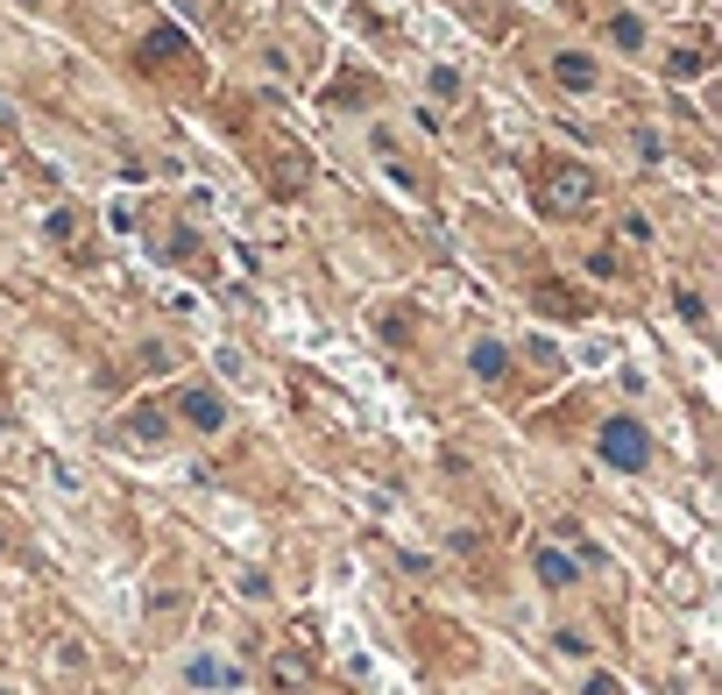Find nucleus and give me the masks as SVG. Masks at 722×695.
I'll list each match as a JSON object with an SVG mask.
<instances>
[{
  "mask_svg": "<svg viewBox=\"0 0 722 695\" xmlns=\"http://www.w3.org/2000/svg\"><path fill=\"white\" fill-rule=\"evenodd\" d=\"M595 199H602V178H595L581 157H545V164H538V214L581 221Z\"/></svg>",
  "mask_w": 722,
  "mask_h": 695,
  "instance_id": "obj_1",
  "label": "nucleus"
},
{
  "mask_svg": "<svg viewBox=\"0 0 722 695\" xmlns=\"http://www.w3.org/2000/svg\"><path fill=\"white\" fill-rule=\"evenodd\" d=\"M595 448H602V461H610L616 476H637L652 461V433H645V419L610 412V419H602V433H595Z\"/></svg>",
  "mask_w": 722,
  "mask_h": 695,
  "instance_id": "obj_2",
  "label": "nucleus"
},
{
  "mask_svg": "<svg viewBox=\"0 0 722 695\" xmlns=\"http://www.w3.org/2000/svg\"><path fill=\"white\" fill-rule=\"evenodd\" d=\"M311 178H319V170H311V157H305L298 143H269L263 149V185L277 192V199H305Z\"/></svg>",
  "mask_w": 722,
  "mask_h": 695,
  "instance_id": "obj_3",
  "label": "nucleus"
},
{
  "mask_svg": "<svg viewBox=\"0 0 722 695\" xmlns=\"http://www.w3.org/2000/svg\"><path fill=\"white\" fill-rule=\"evenodd\" d=\"M135 65H142V71H156V65H191V36L178 22H156L142 43H135Z\"/></svg>",
  "mask_w": 722,
  "mask_h": 695,
  "instance_id": "obj_4",
  "label": "nucleus"
},
{
  "mask_svg": "<svg viewBox=\"0 0 722 695\" xmlns=\"http://www.w3.org/2000/svg\"><path fill=\"white\" fill-rule=\"evenodd\" d=\"M178 412H185L191 433H220V427H227V398L212 391V383H191V391L178 398Z\"/></svg>",
  "mask_w": 722,
  "mask_h": 695,
  "instance_id": "obj_5",
  "label": "nucleus"
},
{
  "mask_svg": "<svg viewBox=\"0 0 722 695\" xmlns=\"http://www.w3.org/2000/svg\"><path fill=\"white\" fill-rule=\"evenodd\" d=\"M553 86L581 100V92H595V86H602V65H595L589 50H553Z\"/></svg>",
  "mask_w": 722,
  "mask_h": 695,
  "instance_id": "obj_6",
  "label": "nucleus"
},
{
  "mask_svg": "<svg viewBox=\"0 0 722 695\" xmlns=\"http://www.w3.org/2000/svg\"><path fill=\"white\" fill-rule=\"evenodd\" d=\"M269 688L277 695H311V653H298V646L269 653Z\"/></svg>",
  "mask_w": 722,
  "mask_h": 695,
  "instance_id": "obj_7",
  "label": "nucleus"
},
{
  "mask_svg": "<svg viewBox=\"0 0 722 695\" xmlns=\"http://www.w3.org/2000/svg\"><path fill=\"white\" fill-rule=\"evenodd\" d=\"M532 305L545 320H589V298L574 292V284H560V277H545V284H532Z\"/></svg>",
  "mask_w": 722,
  "mask_h": 695,
  "instance_id": "obj_8",
  "label": "nucleus"
},
{
  "mask_svg": "<svg viewBox=\"0 0 722 695\" xmlns=\"http://www.w3.org/2000/svg\"><path fill=\"white\" fill-rule=\"evenodd\" d=\"M467 370H475V383H503L511 376V348H503L496 334H482L475 348H467Z\"/></svg>",
  "mask_w": 722,
  "mask_h": 695,
  "instance_id": "obj_9",
  "label": "nucleus"
},
{
  "mask_svg": "<svg viewBox=\"0 0 722 695\" xmlns=\"http://www.w3.org/2000/svg\"><path fill=\"white\" fill-rule=\"evenodd\" d=\"M532 568H538V583H545V589H574V583H581V561H574V554H560L553 539H545V547L532 554Z\"/></svg>",
  "mask_w": 722,
  "mask_h": 695,
  "instance_id": "obj_10",
  "label": "nucleus"
},
{
  "mask_svg": "<svg viewBox=\"0 0 722 695\" xmlns=\"http://www.w3.org/2000/svg\"><path fill=\"white\" fill-rule=\"evenodd\" d=\"M701 71H709V36H688V43H673V57H666V79H673V86H694Z\"/></svg>",
  "mask_w": 722,
  "mask_h": 695,
  "instance_id": "obj_11",
  "label": "nucleus"
},
{
  "mask_svg": "<svg viewBox=\"0 0 722 695\" xmlns=\"http://www.w3.org/2000/svg\"><path fill=\"white\" fill-rule=\"evenodd\" d=\"M128 440H135V448H164V440H170V419L164 412H156V404H135V412H128V427H121Z\"/></svg>",
  "mask_w": 722,
  "mask_h": 695,
  "instance_id": "obj_12",
  "label": "nucleus"
},
{
  "mask_svg": "<svg viewBox=\"0 0 722 695\" xmlns=\"http://www.w3.org/2000/svg\"><path fill=\"white\" fill-rule=\"evenodd\" d=\"M185 682H191V688H234L241 674H234L227 660H191V667H185Z\"/></svg>",
  "mask_w": 722,
  "mask_h": 695,
  "instance_id": "obj_13",
  "label": "nucleus"
},
{
  "mask_svg": "<svg viewBox=\"0 0 722 695\" xmlns=\"http://www.w3.org/2000/svg\"><path fill=\"white\" fill-rule=\"evenodd\" d=\"M43 235H50V242H71V235H78V214H71V206H50V214H43Z\"/></svg>",
  "mask_w": 722,
  "mask_h": 695,
  "instance_id": "obj_14",
  "label": "nucleus"
},
{
  "mask_svg": "<svg viewBox=\"0 0 722 695\" xmlns=\"http://www.w3.org/2000/svg\"><path fill=\"white\" fill-rule=\"evenodd\" d=\"M673 305H680V320H688V326H709V298H701V292H673Z\"/></svg>",
  "mask_w": 722,
  "mask_h": 695,
  "instance_id": "obj_15",
  "label": "nucleus"
},
{
  "mask_svg": "<svg viewBox=\"0 0 722 695\" xmlns=\"http://www.w3.org/2000/svg\"><path fill=\"white\" fill-rule=\"evenodd\" d=\"M616 50H645V22L637 14H616Z\"/></svg>",
  "mask_w": 722,
  "mask_h": 695,
  "instance_id": "obj_16",
  "label": "nucleus"
},
{
  "mask_svg": "<svg viewBox=\"0 0 722 695\" xmlns=\"http://www.w3.org/2000/svg\"><path fill=\"white\" fill-rule=\"evenodd\" d=\"M425 86H433V100H439V107H446V100H461V71H446V65H439Z\"/></svg>",
  "mask_w": 722,
  "mask_h": 695,
  "instance_id": "obj_17",
  "label": "nucleus"
},
{
  "mask_svg": "<svg viewBox=\"0 0 722 695\" xmlns=\"http://www.w3.org/2000/svg\"><path fill=\"white\" fill-rule=\"evenodd\" d=\"M623 242H652V221L645 214H623Z\"/></svg>",
  "mask_w": 722,
  "mask_h": 695,
  "instance_id": "obj_18",
  "label": "nucleus"
},
{
  "mask_svg": "<svg viewBox=\"0 0 722 695\" xmlns=\"http://www.w3.org/2000/svg\"><path fill=\"white\" fill-rule=\"evenodd\" d=\"M376 334H383V341H412V320H397V313H389V320H376Z\"/></svg>",
  "mask_w": 722,
  "mask_h": 695,
  "instance_id": "obj_19",
  "label": "nucleus"
},
{
  "mask_svg": "<svg viewBox=\"0 0 722 695\" xmlns=\"http://www.w3.org/2000/svg\"><path fill=\"white\" fill-rule=\"evenodd\" d=\"M589 270H595V277H623V263L610 256V248H595V256H589Z\"/></svg>",
  "mask_w": 722,
  "mask_h": 695,
  "instance_id": "obj_20",
  "label": "nucleus"
},
{
  "mask_svg": "<svg viewBox=\"0 0 722 695\" xmlns=\"http://www.w3.org/2000/svg\"><path fill=\"white\" fill-rule=\"evenodd\" d=\"M581 695H623V682H616V674H589V688H581Z\"/></svg>",
  "mask_w": 722,
  "mask_h": 695,
  "instance_id": "obj_21",
  "label": "nucleus"
},
{
  "mask_svg": "<svg viewBox=\"0 0 722 695\" xmlns=\"http://www.w3.org/2000/svg\"><path fill=\"white\" fill-rule=\"evenodd\" d=\"M22 8H43V0H22Z\"/></svg>",
  "mask_w": 722,
  "mask_h": 695,
  "instance_id": "obj_22",
  "label": "nucleus"
}]
</instances>
